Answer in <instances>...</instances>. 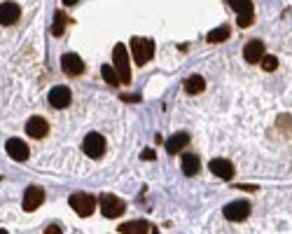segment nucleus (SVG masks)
<instances>
[{
  "label": "nucleus",
  "instance_id": "nucleus-13",
  "mask_svg": "<svg viewBox=\"0 0 292 234\" xmlns=\"http://www.w3.org/2000/svg\"><path fill=\"white\" fill-rule=\"evenodd\" d=\"M264 42L262 40H250V42H246V47H243V59H246L248 63H260L262 59H264Z\"/></svg>",
  "mask_w": 292,
  "mask_h": 234
},
{
  "label": "nucleus",
  "instance_id": "nucleus-23",
  "mask_svg": "<svg viewBox=\"0 0 292 234\" xmlns=\"http://www.w3.org/2000/svg\"><path fill=\"white\" fill-rule=\"evenodd\" d=\"M262 68L267 70V73H274V70L278 68V59H276V56L264 54V59H262Z\"/></svg>",
  "mask_w": 292,
  "mask_h": 234
},
{
  "label": "nucleus",
  "instance_id": "nucleus-24",
  "mask_svg": "<svg viewBox=\"0 0 292 234\" xmlns=\"http://www.w3.org/2000/svg\"><path fill=\"white\" fill-rule=\"evenodd\" d=\"M253 21H255V14H238V19H236V23L241 28H248Z\"/></svg>",
  "mask_w": 292,
  "mask_h": 234
},
{
  "label": "nucleus",
  "instance_id": "nucleus-7",
  "mask_svg": "<svg viewBox=\"0 0 292 234\" xmlns=\"http://www.w3.org/2000/svg\"><path fill=\"white\" fill-rule=\"evenodd\" d=\"M61 68L66 75L70 78H77V75H82L85 73V61H82V56L75 54V52H68V54L61 56Z\"/></svg>",
  "mask_w": 292,
  "mask_h": 234
},
{
  "label": "nucleus",
  "instance_id": "nucleus-14",
  "mask_svg": "<svg viewBox=\"0 0 292 234\" xmlns=\"http://www.w3.org/2000/svg\"><path fill=\"white\" fill-rule=\"evenodd\" d=\"M19 16H21V7H19L16 2H2V5H0V23H2V26L16 23Z\"/></svg>",
  "mask_w": 292,
  "mask_h": 234
},
{
  "label": "nucleus",
  "instance_id": "nucleus-20",
  "mask_svg": "<svg viewBox=\"0 0 292 234\" xmlns=\"http://www.w3.org/2000/svg\"><path fill=\"white\" fill-rule=\"evenodd\" d=\"M66 23H68V19H66V14H63V9H56V12H54V26H52V33H54L56 38H59V35H63V31H66Z\"/></svg>",
  "mask_w": 292,
  "mask_h": 234
},
{
  "label": "nucleus",
  "instance_id": "nucleus-19",
  "mask_svg": "<svg viewBox=\"0 0 292 234\" xmlns=\"http://www.w3.org/2000/svg\"><path fill=\"white\" fill-rule=\"evenodd\" d=\"M206 89V82L201 75H190V78L185 80V92L187 94H201Z\"/></svg>",
  "mask_w": 292,
  "mask_h": 234
},
{
  "label": "nucleus",
  "instance_id": "nucleus-28",
  "mask_svg": "<svg viewBox=\"0 0 292 234\" xmlns=\"http://www.w3.org/2000/svg\"><path fill=\"white\" fill-rule=\"evenodd\" d=\"M77 2H80V0H66L63 5H66V7H73V5H77Z\"/></svg>",
  "mask_w": 292,
  "mask_h": 234
},
{
  "label": "nucleus",
  "instance_id": "nucleus-25",
  "mask_svg": "<svg viewBox=\"0 0 292 234\" xmlns=\"http://www.w3.org/2000/svg\"><path fill=\"white\" fill-rule=\"evenodd\" d=\"M140 157H143L145 162H152V159H157V152H154L152 148H145L143 152H140Z\"/></svg>",
  "mask_w": 292,
  "mask_h": 234
},
{
  "label": "nucleus",
  "instance_id": "nucleus-30",
  "mask_svg": "<svg viewBox=\"0 0 292 234\" xmlns=\"http://www.w3.org/2000/svg\"><path fill=\"white\" fill-rule=\"evenodd\" d=\"M152 234H159V232H157V230H154V232H152Z\"/></svg>",
  "mask_w": 292,
  "mask_h": 234
},
{
  "label": "nucleus",
  "instance_id": "nucleus-1",
  "mask_svg": "<svg viewBox=\"0 0 292 234\" xmlns=\"http://www.w3.org/2000/svg\"><path fill=\"white\" fill-rule=\"evenodd\" d=\"M112 70L117 73V80H119V85H129L131 82V66H129V49L126 45H115L112 49Z\"/></svg>",
  "mask_w": 292,
  "mask_h": 234
},
{
  "label": "nucleus",
  "instance_id": "nucleus-3",
  "mask_svg": "<svg viewBox=\"0 0 292 234\" xmlns=\"http://www.w3.org/2000/svg\"><path fill=\"white\" fill-rule=\"evenodd\" d=\"M131 54H133V61L138 66H145L150 59L154 56V42L147 38H131Z\"/></svg>",
  "mask_w": 292,
  "mask_h": 234
},
{
  "label": "nucleus",
  "instance_id": "nucleus-5",
  "mask_svg": "<svg viewBox=\"0 0 292 234\" xmlns=\"http://www.w3.org/2000/svg\"><path fill=\"white\" fill-rule=\"evenodd\" d=\"M82 150H85L87 157H92V159H100L103 152H105V138H103L98 131L87 133L85 140H82Z\"/></svg>",
  "mask_w": 292,
  "mask_h": 234
},
{
  "label": "nucleus",
  "instance_id": "nucleus-18",
  "mask_svg": "<svg viewBox=\"0 0 292 234\" xmlns=\"http://www.w3.org/2000/svg\"><path fill=\"white\" fill-rule=\"evenodd\" d=\"M231 35V28L229 26H217V28H213V31L206 35L208 42H213V45H217V42H224V40H229Z\"/></svg>",
  "mask_w": 292,
  "mask_h": 234
},
{
  "label": "nucleus",
  "instance_id": "nucleus-9",
  "mask_svg": "<svg viewBox=\"0 0 292 234\" xmlns=\"http://www.w3.org/2000/svg\"><path fill=\"white\" fill-rule=\"evenodd\" d=\"M49 103H52V108H68L70 106V101H73V94H70V89L68 87H63V85H59V87H54L52 92H49Z\"/></svg>",
  "mask_w": 292,
  "mask_h": 234
},
{
  "label": "nucleus",
  "instance_id": "nucleus-10",
  "mask_svg": "<svg viewBox=\"0 0 292 234\" xmlns=\"http://www.w3.org/2000/svg\"><path fill=\"white\" fill-rule=\"evenodd\" d=\"M208 166H210V173L217 176V178H222V180L234 178V164H231L229 159H224V157H215V159H210Z\"/></svg>",
  "mask_w": 292,
  "mask_h": 234
},
{
  "label": "nucleus",
  "instance_id": "nucleus-15",
  "mask_svg": "<svg viewBox=\"0 0 292 234\" xmlns=\"http://www.w3.org/2000/svg\"><path fill=\"white\" fill-rule=\"evenodd\" d=\"M187 143H190V133H187V131L173 133V136L166 140V152H169V155H176V152H180Z\"/></svg>",
  "mask_w": 292,
  "mask_h": 234
},
{
  "label": "nucleus",
  "instance_id": "nucleus-17",
  "mask_svg": "<svg viewBox=\"0 0 292 234\" xmlns=\"http://www.w3.org/2000/svg\"><path fill=\"white\" fill-rule=\"evenodd\" d=\"M199 169H201V162H199V157L196 155H185L183 157V173L185 176H196L199 173Z\"/></svg>",
  "mask_w": 292,
  "mask_h": 234
},
{
  "label": "nucleus",
  "instance_id": "nucleus-11",
  "mask_svg": "<svg viewBox=\"0 0 292 234\" xmlns=\"http://www.w3.org/2000/svg\"><path fill=\"white\" fill-rule=\"evenodd\" d=\"M7 155L14 159V162H26L28 159V155H31V150H28V145H26V140L21 138H7Z\"/></svg>",
  "mask_w": 292,
  "mask_h": 234
},
{
  "label": "nucleus",
  "instance_id": "nucleus-26",
  "mask_svg": "<svg viewBox=\"0 0 292 234\" xmlns=\"http://www.w3.org/2000/svg\"><path fill=\"white\" fill-rule=\"evenodd\" d=\"M45 234H63V230H61L59 225H49V227L45 230Z\"/></svg>",
  "mask_w": 292,
  "mask_h": 234
},
{
  "label": "nucleus",
  "instance_id": "nucleus-4",
  "mask_svg": "<svg viewBox=\"0 0 292 234\" xmlns=\"http://www.w3.org/2000/svg\"><path fill=\"white\" fill-rule=\"evenodd\" d=\"M70 209L75 211L77 216L89 218L96 211V197L89 195V192H75V195H70Z\"/></svg>",
  "mask_w": 292,
  "mask_h": 234
},
{
  "label": "nucleus",
  "instance_id": "nucleus-8",
  "mask_svg": "<svg viewBox=\"0 0 292 234\" xmlns=\"http://www.w3.org/2000/svg\"><path fill=\"white\" fill-rule=\"evenodd\" d=\"M42 202H45V190L38 185H31V187H26V192H23V211H35L42 206Z\"/></svg>",
  "mask_w": 292,
  "mask_h": 234
},
{
  "label": "nucleus",
  "instance_id": "nucleus-29",
  "mask_svg": "<svg viewBox=\"0 0 292 234\" xmlns=\"http://www.w3.org/2000/svg\"><path fill=\"white\" fill-rule=\"evenodd\" d=\"M0 234H7V232H5V230H0Z\"/></svg>",
  "mask_w": 292,
  "mask_h": 234
},
{
  "label": "nucleus",
  "instance_id": "nucleus-12",
  "mask_svg": "<svg viewBox=\"0 0 292 234\" xmlns=\"http://www.w3.org/2000/svg\"><path fill=\"white\" fill-rule=\"evenodd\" d=\"M47 131H49V124H47V119L45 117H40V115H33L28 122H26V133L31 136V138H45Z\"/></svg>",
  "mask_w": 292,
  "mask_h": 234
},
{
  "label": "nucleus",
  "instance_id": "nucleus-27",
  "mask_svg": "<svg viewBox=\"0 0 292 234\" xmlns=\"http://www.w3.org/2000/svg\"><path fill=\"white\" fill-rule=\"evenodd\" d=\"M238 190H248V192H255L257 190V185H248V183H243V185H236Z\"/></svg>",
  "mask_w": 292,
  "mask_h": 234
},
{
  "label": "nucleus",
  "instance_id": "nucleus-21",
  "mask_svg": "<svg viewBox=\"0 0 292 234\" xmlns=\"http://www.w3.org/2000/svg\"><path fill=\"white\" fill-rule=\"evenodd\" d=\"M229 7L238 14H253V2L250 0H229Z\"/></svg>",
  "mask_w": 292,
  "mask_h": 234
},
{
  "label": "nucleus",
  "instance_id": "nucleus-2",
  "mask_svg": "<svg viewBox=\"0 0 292 234\" xmlns=\"http://www.w3.org/2000/svg\"><path fill=\"white\" fill-rule=\"evenodd\" d=\"M96 204L100 206V213H103L105 218H110V220H115V218H119V216H124V213H126V202H122L119 197L110 195V192L100 195Z\"/></svg>",
  "mask_w": 292,
  "mask_h": 234
},
{
  "label": "nucleus",
  "instance_id": "nucleus-6",
  "mask_svg": "<svg viewBox=\"0 0 292 234\" xmlns=\"http://www.w3.org/2000/svg\"><path fill=\"white\" fill-rule=\"evenodd\" d=\"M224 218L231 220V223H241V220H246L248 216H250V202H246V199H236V202L227 204L222 209Z\"/></svg>",
  "mask_w": 292,
  "mask_h": 234
},
{
  "label": "nucleus",
  "instance_id": "nucleus-16",
  "mask_svg": "<svg viewBox=\"0 0 292 234\" xmlns=\"http://www.w3.org/2000/svg\"><path fill=\"white\" fill-rule=\"evenodd\" d=\"M119 232L122 234H147L150 232V225H147L145 220H129V223L119 225Z\"/></svg>",
  "mask_w": 292,
  "mask_h": 234
},
{
  "label": "nucleus",
  "instance_id": "nucleus-22",
  "mask_svg": "<svg viewBox=\"0 0 292 234\" xmlns=\"http://www.w3.org/2000/svg\"><path fill=\"white\" fill-rule=\"evenodd\" d=\"M100 75H103V80L108 82V85H112V87H119V80H117V73L112 70V66H100Z\"/></svg>",
  "mask_w": 292,
  "mask_h": 234
}]
</instances>
